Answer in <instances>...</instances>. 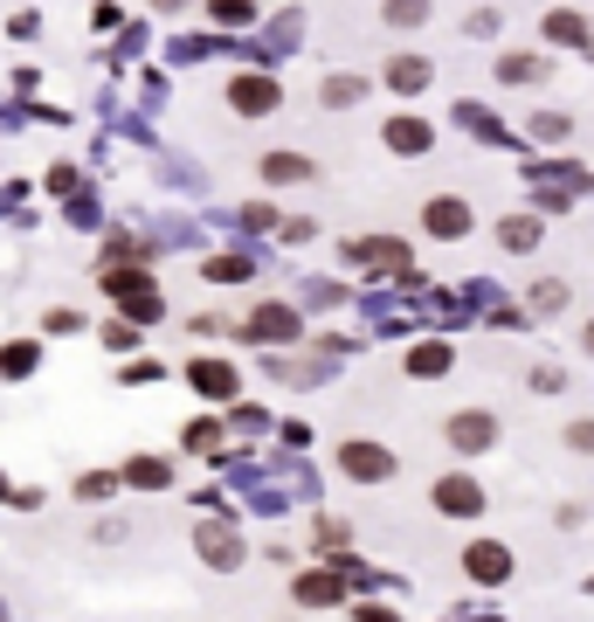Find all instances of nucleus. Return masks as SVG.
Instances as JSON below:
<instances>
[{
	"label": "nucleus",
	"mask_w": 594,
	"mask_h": 622,
	"mask_svg": "<svg viewBox=\"0 0 594 622\" xmlns=\"http://www.w3.org/2000/svg\"><path fill=\"white\" fill-rule=\"evenodd\" d=\"M380 84L395 90V97H422V90L435 84V63H429V56H387V69H380Z\"/></svg>",
	"instance_id": "obj_17"
},
{
	"label": "nucleus",
	"mask_w": 594,
	"mask_h": 622,
	"mask_svg": "<svg viewBox=\"0 0 594 622\" xmlns=\"http://www.w3.org/2000/svg\"><path fill=\"white\" fill-rule=\"evenodd\" d=\"M118 374H125V387H132V380L145 387V380H160L166 367H160V360H139V353H132V360H125V367H118Z\"/></svg>",
	"instance_id": "obj_37"
},
{
	"label": "nucleus",
	"mask_w": 594,
	"mask_h": 622,
	"mask_svg": "<svg viewBox=\"0 0 594 622\" xmlns=\"http://www.w3.org/2000/svg\"><path fill=\"white\" fill-rule=\"evenodd\" d=\"M477 228V207L463 201V194H429L422 201V236L429 243H463Z\"/></svg>",
	"instance_id": "obj_10"
},
{
	"label": "nucleus",
	"mask_w": 594,
	"mask_h": 622,
	"mask_svg": "<svg viewBox=\"0 0 594 622\" xmlns=\"http://www.w3.org/2000/svg\"><path fill=\"white\" fill-rule=\"evenodd\" d=\"M587 594H594V581H587Z\"/></svg>",
	"instance_id": "obj_43"
},
{
	"label": "nucleus",
	"mask_w": 594,
	"mask_h": 622,
	"mask_svg": "<svg viewBox=\"0 0 594 622\" xmlns=\"http://www.w3.org/2000/svg\"><path fill=\"white\" fill-rule=\"evenodd\" d=\"M539 35H547V49H581V56H594V21L574 14V8H547Z\"/></svg>",
	"instance_id": "obj_15"
},
{
	"label": "nucleus",
	"mask_w": 594,
	"mask_h": 622,
	"mask_svg": "<svg viewBox=\"0 0 594 622\" xmlns=\"http://www.w3.org/2000/svg\"><path fill=\"white\" fill-rule=\"evenodd\" d=\"M97 340H105V346H111L118 360H132V353L145 346V332H139L132 319H105V325H97Z\"/></svg>",
	"instance_id": "obj_26"
},
{
	"label": "nucleus",
	"mask_w": 594,
	"mask_h": 622,
	"mask_svg": "<svg viewBox=\"0 0 594 622\" xmlns=\"http://www.w3.org/2000/svg\"><path fill=\"white\" fill-rule=\"evenodd\" d=\"M526 387H532V395H560V387H566V367H553V360H539V367L526 374Z\"/></svg>",
	"instance_id": "obj_33"
},
{
	"label": "nucleus",
	"mask_w": 594,
	"mask_h": 622,
	"mask_svg": "<svg viewBox=\"0 0 594 622\" xmlns=\"http://www.w3.org/2000/svg\"><path fill=\"white\" fill-rule=\"evenodd\" d=\"M228 422H236V429H249V436H263V429H270V415H263V408H242V401H236V415H228Z\"/></svg>",
	"instance_id": "obj_39"
},
{
	"label": "nucleus",
	"mask_w": 594,
	"mask_h": 622,
	"mask_svg": "<svg viewBox=\"0 0 594 622\" xmlns=\"http://www.w3.org/2000/svg\"><path fill=\"white\" fill-rule=\"evenodd\" d=\"M187 332H194V340H222V332H228V325L215 319V311H194V319H187Z\"/></svg>",
	"instance_id": "obj_38"
},
{
	"label": "nucleus",
	"mask_w": 594,
	"mask_h": 622,
	"mask_svg": "<svg viewBox=\"0 0 594 622\" xmlns=\"http://www.w3.org/2000/svg\"><path fill=\"white\" fill-rule=\"evenodd\" d=\"M346 615H353V622H408L395 602H380V594H374V602H346Z\"/></svg>",
	"instance_id": "obj_32"
},
{
	"label": "nucleus",
	"mask_w": 594,
	"mask_h": 622,
	"mask_svg": "<svg viewBox=\"0 0 594 622\" xmlns=\"http://www.w3.org/2000/svg\"><path fill=\"white\" fill-rule=\"evenodd\" d=\"M532 139H547V146L553 139H574V118H566V111H539L532 118Z\"/></svg>",
	"instance_id": "obj_31"
},
{
	"label": "nucleus",
	"mask_w": 594,
	"mask_h": 622,
	"mask_svg": "<svg viewBox=\"0 0 594 622\" xmlns=\"http://www.w3.org/2000/svg\"><path fill=\"white\" fill-rule=\"evenodd\" d=\"M539 236H547V228H539V215H505V222H498V249H511V256H532Z\"/></svg>",
	"instance_id": "obj_22"
},
{
	"label": "nucleus",
	"mask_w": 594,
	"mask_h": 622,
	"mask_svg": "<svg viewBox=\"0 0 594 622\" xmlns=\"http://www.w3.org/2000/svg\"><path fill=\"white\" fill-rule=\"evenodd\" d=\"M490 69H498V84H547L553 56H539V49H526V56H519V49H511V56H498Z\"/></svg>",
	"instance_id": "obj_19"
},
{
	"label": "nucleus",
	"mask_w": 594,
	"mask_h": 622,
	"mask_svg": "<svg viewBox=\"0 0 594 622\" xmlns=\"http://www.w3.org/2000/svg\"><path fill=\"white\" fill-rule=\"evenodd\" d=\"M242 228H249V236H263V228H277V207L270 201H242V215H236Z\"/></svg>",
	"instance_id": "obj_35"
},
{
	"label": "nucleus",
	"mask_w": 594,
	"mask_h": 622,
	"mask_svg": "<svg viewBox=\"0 0 594 622\" xmlns=\"http://www.w3.org/2000/svg\"><path fill=\"white\" fill-rule=\"evenodd\" d=\"M560 443L574 450V457H594V415H574V422L560 429Z\"/></svg>",
	"instance_id": "obj_30"
},
{
	"label": "nucleus",
	"mask_w": 594,
	"mask_h": 622,
	"mask_svg": "<svg viewBox=\"0 0 594 622\" xmlns=\"http://www.w3.org/2000/svg\"><path fill=\"white\" fill-rule=\"evenodd\" d=\"M429 14H435L429 0H380V21H387V29H422Z\"/></svg>",
	"instance_id": "obj_27"
},
{
	"label": "nucleus",
	"mask_w": 594,
	"mask_h": 622,
	"mask_svg": "<svg viewBox=\"0 0 594 622\" xmlns=\"http://www.w3.org/2000/svg\"><path fill=\"white\" fill-rule=\"evenodd\" d=\"M97 283H105V298L118 304V319H132L139 332L166 319V298H160V277L139 270V264H105L97 270Z\"/></svg>",
	"instance_id": "obj_1"
},
{
	"label": "nucleus",
	"mask_w": 594,
	"mask_h": 622,
	"mask_svg": "<svg viewBox=\"0 0 594 622\" xmlns=\"http://www.w3.org/2000/svg\"><path fill=\"white\" fill-rule=\"evenodd\" d=\"M42 367V340H8L0 346V380H29Z\"/></svg>",
	"instance_id": "obj_25"
},
{
	"label": "nucleus",
	"mask_w": 594,
	"mask_h": 622,
	"mask_svg": "<svg viewBox=\"0 0 594 622\" xmlns=\"http://www.w3.org/2000/svg\"><path fill=\"white\" fill-rule=\"evenodd\" d=\"M380 146H387V152H401V160H415V152H429V146H435V125H429V118H415V111H395V118L380 125Z\"/></svg>",
	"instance_id": "obj_16"
},
{
	"label": "nucleus",
	"mask_w": 594,
	"mask_h": 622,
	"mask_svg": "<svg viewBox=\"0 0 594 622\" xmlns=\"http://www.w3.org/2000/svg\"><path fill=\"white\" fill-rule=\"evenodd\" d=\"M339 478L346 484H395L401 457L387 443H374V436H346V443H339Z\"/></svg>",
	"instance_id": "obj_5"
},
{
	"label": "nucleus",
	"mask_w": 594,
	"mask_h": 622,
	"mask_svg": "<svg viewBox=\"0 0 594 622\" xmlns=\"http://www.w3.org/2000/svg\"><path fill=\"white\" fill-rule=\"evenodd\" d=\"M367 90H374V84H367L359 69H332L325 84H318V104H325V111H346V104H359Z\"/></svg>",
	"instance_id": "obj_21"
},
{
	"label": "nucleus",
	"mask_w": 594,
	"mask_h": 622,
	"mask_svg": "<svg viewBox=\"0 0 594 622\" xmlns=\"http://www.w3.org/2000/svg\"><path fill=\"white\" fill-rule=\"evenodd\" d=\"M42 332H48V340H76V332H90V319H84V311H69V304H48L42 311Z\"/></svg>",
	"instance_id": "obj_28"
},
{
	"label": "nucleus",
	"mask_w": 594,
	"mask_h": 622,
	"mask_svg": "<svg viewBox=\"0 0 594 622\" xmlns=\"http://www.w3.org/2000/svg\"><path fill=\"white\" fill-rule=\"evenodd\" d=\"M125 491H173V457H132L118 471Z\"/></svg>",
	"instance_id": "obj_18"
},
{
	"label": "nucleus",
	"mask_w": 594,
	"mask_h": 622,
	"mask_svg": "<svg viewBox=\"0 0 594 622\" xmlns=\"http://www.w3.org/2000/svg\"><path fill=\"white\" fill-rule=\"evenodd\" d=\"M443 443H450L463 463L490 457V450L505 443V422H498V408H456V415H443Z\"/></svg>",
	"instance_id": "obj_3"
},
{
	"label": "nucleus",
	"mask_w": 594,
	"mask_h": 622,
	"mask_svg": "<svg viewBox=\"0 0 594 622\" xmlns=\"http://www.w3.org/2000/svg\"><path fill=\"white\" fill-rule=\"evenodd\" d=\"M0 505H8V471H0Z\"/></svg>",
	"instance_id": "obj_42"
},
{
	"label": "nucleus",
	"mask_w": 594,
	"mask_h": 622,
	"mask_svg": "<svg viewBox=\"0 0 594 622\" xmlns=\"http://www.w3.org/2000/svg\"><path fill=\"white\" fill-rule=\"evenodd\" d=\"M511 575H519V554H511L505 539H471V547H463V581L471 588H505Z\"/></svg>",
	"instance_id": "obj_9"
},
{
	"label": "nucleus",
	"mask_w": 594,
	"mask_h": 622,
	"mask_svg": "<svg viewBox=\"0 0 594 622\" xmlns=\"http://www.w3.org/2000/svg\"><path fill=\"white\" fill-rule=\"evenodd\" d=\"M187 387H194L208 408H222V401L242 395V367H236V360H215V353H208V360H187Z\"/></svg>",
	"instance_id": "obj_11"
},
{
	"label": "nucleus",
	"mask_w": 594,
	"mask_h": 622,
	"mask_svg": "<svg viewBox=\"0 0 594 622\" xmlns=\"http://www.w3.org/2000/svg\"><path fill=\"white\" fill-rule=\"evenodd\" d=\"M194 554L208 575H242V560H249V533H242V518L236 512H208L194 526Z\"/></svg>",
	"instance_id": "obj_2"
},
{
	"label": "nucleus",
	"mask_w": 594,
	"mask_h": 622,
	"mask_svg": "<svg viewBox=\"0 0 594 622\" xmlns=\"http://www.w3.org/2000/svg\"><path fill=\"white\" fill-rule=\"evenodd\" d=\"M222 436H228L222 415H194V422H180V450L187 457H222Z\"/></svg>",
	"instance_id": "obj_20"
},
{
	"label": "nucleus",
	"mask_w": 594,
	"mask_h": 622,
	"mask_svg": "<svg viewBox=\"0 0 594 622\" xmlns=\"http://www.w3.org/2000/svg\"><path fill=\"white\" fill-rule=\"evenodd\" d=\"M346 264L374 270V277H415V249L401 236H359V243H346Z\"/></svg>",
	"instance_id": "obj_8"
},
{
	"label": "nucleus",
	"mask_w": 594,
	"mask_h": 622,
	"mask_svg": "<svg viewBox=\"0 0 594 622\" xmlns=\"http://www.w3.org/2000/svg\"><path fill=\"white\" fill-rule=\"evenodd\" d=\"M429 505H435V518H484L490 512V491L471 471H443V478L429 484Z\"/></svg>",
	"instance_id": "obj_7"
},
{
	"label": "nucleus",
	"mask_w": 594,
	"mask_h": 622,
	"mask_svg": "<svg viewBox=\"0 0 594 622\" xmlns=\"http://www.w3.org/2000/svg\"><path fill=\"white\" fill-rule=\"evenodd\" d=\"M0 622H14V609H8V594H0Z\"/></svg>",
	"instance_id": "obj_41"
},
{
	"label": "nucleus",
	"mask_w": 594,
	"mask_h": 622,
	"mask_svg": "<svg viewBox=\"0 0 594 622\" xmlns=\"http://www.w3.org/2000/svg\"><path fill=\"white\" fill-rule=\"evenodd\" d=\"M566 298H574V291H566L560 277H539L532 291H526V319H560V311H566Z\"/></svg>",
	"instance_id": "obj_23"
},
{
	"label": "nucleus",
	"mask_w": 594,
	"mask_h": 622,
	"mask_svg": "<svg viewBox=\"0 0 594 622\" xmlns=\"http://www.w3.org/2000/svg\"><path fill=\"white\" fill-rule=\"evenodd\" d=\"M581 353H587V360H594V319H587V325H581Z\"/></svg>",
	"instance_id": "obj_40"
},
{
	"label": "nucleus",
	"mask_w": 594,
	"mask_h": 622,
	"mask_svg": "<svg viewBox=\"0 0 594 622\" xmlns=\"http://www.w3.org/2000/svg\"><path fill=\"white\" fill-rule=\"evenodd\" d=\"M201 277H208V283H249L256 264H249V256H208V270H201Z\"/></svg>",
	"instance_id": "obj_29"
},
{
	"label": "nucleus",
	"mask_w": 594,
	"mask_h": 622,
	"mask_svg": "<svg viewBox=\"0 0 594 622\" xmlns=\"http://www.w3.org/2000/svg\"><path fill=\"white\" fill-rule=\"evenodd\" d=\"M236 332H242V346H263V353H277V346H304V311L283 304V298H270V304H256Z\"/></svg>",
	"instance_id": "obj_4"
},
{
	"label": "nucleus",
	"mask_w": 594,
	"mask_h": 622,
	"mask_svg": "<svg viewBox=\"0 0 594 622\" xmlns=\"http://www.w3.org/2000/svg\"><path fill=\"white\" fill-rule=\"evenodd\" d=\"M208 14L222 21V29H249V21H256V8H249V0H215Z\"/></svg>",
	"instance_id": "obj_34"
},
{
	"label": "nucleus",
	"mask_w": 594,
	"mask_h": 622,
	"mask_svg": "<svg viewBox=\"0 0 594 622\" xmlns=\"http://www.w3.org/2000/svg\"><path fill=\"white\" fill-rule=\"evenodd\" d=\"M8 505H14V512H42L48 491H42V484H8Z\"/></svg>",
	"instance_id": "obj_36"
},
{
	"label": "nucleus",
	"mask_w": 594,
	"mask_h": 622,
	"mask_svg": "<svg viewBox=\"0 0 594 622\" xmlns=\"http://www.w3.org/2000/svg\"><path fill=\"white\" fill-rule=\"evenodd\" d=\"M450 367H456V346L443 340V332H429V340H415V346L401 353V374L408 380H443Z\"/></svg>",
	"instance_id": "obj_14"
},
{
	"label": "nucleus",
	"mask_w": 594,
	"mask_h": 622,
	"mask_svg": "<svg viewBox=\"0 0 594 622\" xmlns=\"http://www.w3.org/2000/svg\"><path fill=\"white\" fill-rule=\"evenodd\" d=\"M291 602L298 609H346L353 602V581L339 575V567H291Z\"/></svg>",
	"instance_id": "obj_6"
},
{
	"label": "nucleus",
	"mask_w": 594,
	"mask_h": 622,
	"mask_svg": "<svg viewBox=\"0 0 594 622\" xmlns=\"http://www.w3.org/2000/svg\"><path fill=\"white\" fill-rule=\"evenodd\" d=\"M118 491H125V484H118V471H76L69 498H76V505H111Z\"/></svg>",
	"instance_id": "obj_24"
},
{
	"label": "nucleus",
	"mask_w": 594,
	"mask_h": 622,
	"mask_svg": "<svg viewBox=\"0 0 594 622\" xmlns=\"http://www.w3.org/2000/svg\"><path fill=\"white\" fill-rule=\"evenodd\" d=\"M256 173H263V187H304V180H318V160L298 152V146H277V152L256 160Z\"/></svg>",
	"instance_id": "obj_13"
},
{
	"label": "nucleus",
	"mask_w": 594,
	"mask_h": 622,
	"mask_svg": "<svg viewBox=\"0 0 594 622\" xmlns=\"http://www.w3.org/2000/svg\"><path fill=\"white\" fill-rule=\"evenodd\" d=\"M228 104H236L242 118H277L283 111V84L263 69H242V76H228Z\"/></svg>",
	"instance_id": "obj_12"
}]
</instances>
